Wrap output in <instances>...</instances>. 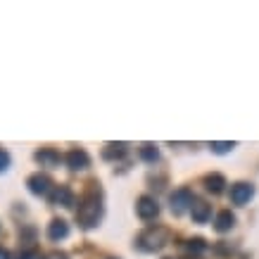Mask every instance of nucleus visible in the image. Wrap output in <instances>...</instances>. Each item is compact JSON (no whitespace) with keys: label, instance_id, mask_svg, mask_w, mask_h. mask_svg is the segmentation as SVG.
<instances>
[{"label":"nucleus","instance_id":"6","mask_svg":"<svg viewBox=\"0 0 259 259\" xmlns=\"http://www.w3.org/2000/svg\"><path fill=\"white\" fill-rule=\"evenodd\" d=\"M159 214V204L155 202V200H152V197H141V200H138V217H141V219H155V217H157Z\"/></svg>","mask_w":259,"mask_h":259},{"label":"nucleus","instance_id":"18","mask_svg":"<svg viewBox=\"0 0 259 259\" xmlns=\"http://www.w3.org/2000/svg\"><path fill=\"white\" fill-rule=\"evenodd\" d=\"M10 164V155L5 152V150H0V171H5Z\"/></svg>","mask_w":259,"mask_h":259},{"label":"nucleus","instance_id":"12","mask_svg":"<svg viewBox=\"0 0 259 259\" xmlns=\"http://www.w3.org/2000/svg\"><path fill=\"white\" fill-rule=\"evenodd\" d=\"M36 159L40 162V166H55V164H60V155H57L55 150H40V152H36Z\"/></svg>","mask_w":259,"mask_h":259},{"label":"nucleus","instance_id":"5","mask_svg":"<svg viewBox=\"0 0 259 259\" xmlns=\"http://www.w3.org/2000/svg\"><path fill=\"white\" fill-rule=\"evenodd\" d=\"M50 186H53V181L48 179L46 174H33L31 179H29V190H31L33 195H48Z\"/></svg>","mask_w":259,"mask_h":259},{"label":"nucleus","instance_id":"13","mask_svg":"<svg viewBox=\"0 0 259 259\" xmlns=\"http://www.w3.org/2000/svg\"><path fill=\"white\" fill-rule=\"evenodd\" d=\"M204 183H207V190H212V193H221L224 186H226V181H224L221 174H212V176H207Z\"/></svg>","mask_w":259,"mask_h":259},{"label":"nucleus","instance_id":"11","mask_svg":"<svg viewBox=\"0 0 259 259\" xmlns=\"http://www.w3.org/2000/svg\"><path fill=\"white\" fill-rule=\"evenodd\" d=\"M233 224H236V217L231 212H221L219 217H217V224H214V228L219 231V233H226V231H231L233 228Z\"/></svg>","mask_w":259,"mask_h":259},{"label":"nucleus","instance_id":"8","mask_svg":"<svg viewBox=\"0 0 259 259\" xmlns=\"http://www.w3.org/2000/svg\"><path fill=\"white\" fill-rule=\"evenodd\" d=\"M190 214H193V219H195L197 224H204V221L212 217V207L207 202H202V200H197V202L190 204Z\"/></svg>","mask_w":259,"mask_h":259},{"label":"nucleus","instance_id":"2","mask_svg":"<svg viewBox=\"0 0 259 259\" xmlns=\"http://www.w3.org/2000/svg\"><path fill=\"white\" fill-rule=\"evenodd\" d=\"M141 247L148 252H155V250H162L166 243H169V231L162 226H155V228H148L145 233L141 236Z\"/></svg>","mask_w":259,"mask_h":259},{"label":"nucleus","instance_id":"4","mask_svg":"<svg viewBox=\"0 0 259 259\" xmlns=\"http://www.w3.org/2000/svg\"><path fill=\"white\" fill-rule=\"evenodd\" d=\"M171 212H176V214H181L188 204H193V195H190V190L188 188H181V190H176V193H171Z\"/></svg>","mask_w":259,"mask_h":259},{"label":"nucleus","instance_id":"20","mask_svg":"<svg viewBox=\"0 0 259 259\" xmlns=\"http://www.w3.org/2000/svg\"><path fill=\"white\" fill-rule=\"evenodd\" d=\"M0 259H10V252H8V250H3V247H0Z\"/></svg>","mask_w":259,"mask_h":259},{"label":"nucleus","instance_id":"15","mask_svg":"<svg viewBox=\"0 0 259 259\" xmlns=\"http://www.w3.org/2000/svg\"><path fill=\"white\" fill-rule=\"evenodd\" d=\"M141 157L145 159V162H157L159 152H157V148H155V145H143V148H141Z\"/></svg>","mask_w":259,"mask_h":259},{"label":"nucleus","instance_id":"16","mask_svg":"<svg viewBox=\"0 0 259 259\" xmlns=\"http://www.w3.org/2000/svg\"><path fill=\"white\" fill-rule=\"evenodd\" d=\"M190 252H204L207 250V245H204V240H200V238H195V240H188V245H186Z\"/></svg>","mask_w":259,"mask_h":259},{"label":"nucleus","instance_id":"19","mask_svg":"<svg viewBox=\"0 0 259 259\" xmlns=\"http://www.w3.org/2000/svg\"><path fill=\"white\" fill-rule=\"evenodd\" d=\"M19 259H43V257H40V254H38L36 250H29V252H24V254H22Z\"/></svg>","mask_w":259,"mask_h":259},{"label":"nucleus","instance_id":"21","mask_svg":"<svg viewBox=\"0 0 259 259\" xmlns=\"http://www.w3.org/2000/svg\"><path fill=\"white\" fill-rule=\"evenodd\" d=\"M48 259H67V257H64V254H57V252H55V254H50Z\"/></svg>","mask_w":259,"mask_h":259},{"label":"nucleus","instance_id":"14","mask_svg":"<svg viewBox=\"0 0 259 259\" xmlns=\"http://www.w3.org/2000/svg\"><path fill=\"white\" fill-rule=\"evenodd\" d=\"M107 159H117V157H124L126 155V145L124 143H119V145H107L105 148V152H102Z\"/></svg>","mask_w":259,"mask_h":259},{"label":"nucleus","instance_id":"1","mask_svg":"<svg viewBox=\"0 0 259 259\" xmlns=\"http://www.w3.org/2000/svg\"><path fill=\"white\" fill-rule=\"evenodd\" d=\"M102 217V204H100V197L98 195H88L83 197V202L79 207V214H76V219L83 228H93Z\"/></svg>","mask_w":259,"mask_h":259},{"label":"nucleus","instance_id":"10","mask_svg":"<svg viewBox=\"0 0 259 259\" xmlns=\"http://www.w3.org/2000/svg\"><path fill=\"white\" fill-rule=\"evenodd\" d=\"M53 202H55V204H62V207H71V204H74V195H71L69 188L60 186V188L53 193Z\"/></svg>","mask_w":259,"mask_h":259},{"label":"nucleus","instance_id":"17","mask_svg":"<svg viewBox=\"0 0 259 259\" xmlns=\"http://www.w3.org/2000/svg\"><path fill=\"white\" fill-rule=\"evenodd\" d=\"M233 148H236L233 143H212V150L219 152V155H224V152H228V150H233Z\"/></svg>","mask_w":259,"mask_h":259},{"label":"nucleus","instance_id":"7","mask_svg":"<svg viewBox=\"0 0 259 259\" xmlns=\"http://www.w3.org/2000/svg\"><path fill=\"white\" fill-rule=\"evenodd\" d=\"M67 164L79 171V169H86L91 164V159H88V155L83 150H71V152H67Z\"/></svg>","mask_w":259,"mask_h":259},{"label":"nucleus","instance_id":"9","mask_svg":"<svg viewBox=\"0 0 259 259\" xmlns=\"http://www.w3.org/2000/svg\"><path fill=\"white\" fill-rule=\"evenodd\" d=\"M69 236V226H67V221L62 219H55L50 226H48V238L50 240H62V238Z\"/></svg>","mask_w":259,"mask_h":259},{"label":"nucleus","instance_id":"3","mask_svg":"<svg viewBox=\"0 0 259 259\" xmlns=\"http://www.w3.org/2000/svg\"><path fill=\"white\" fill-rule=\"evenodd\" d=\"M252 195H254V188H252L250 183H236V186L231 188V202H233V204L250 202Z\"/></svg>","mask_w":259,"mask_h":259}]
</instances>
